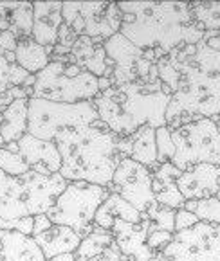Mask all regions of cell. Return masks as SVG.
<instances>
[{"mask_svg": "<svg viewBox=\"0 0 220 261\" xmlns=\"http://www.w3.org/2000/svg\"><path fill=\"white\" fill-rule=\"evenodd\" d=\"M155 65L161 83L172 90L168 128L220 117V53L199 42L177 47Z\"/></svg>", "mask_w": 220, "mask_h": 261, "instance_id": "1", "label": "cell"}, {"mask_svg": "<svg viewBox=\"0 0 220 261\" xmlns=\"http://www.w3.org/2000/svg\"><path fill=\"white\" fill-rule=\"evenodd\" d=\"M123 13L119 33L139 49L170 54L181 45H195L204 29L195 22L189 2H117Z\"/></svg>", "mask_w": 220, "mask_h": 261, "instance_id": "2", "label": "cell"}, {"mask_svg": "<svg viewBox=\"0 0 220 261\" xmlns=\"http://www.w3.org/2000/svg\"><path fill=\"white\" fill-rule=\"evenodd\" d=\"M117 141L119 137L100 119L87 126L62 132L54 139L62 155L60 175L67 182L108 188L123 159L117 150Z\"/></svg>", "mask_w": 220, "mask_h": 261, "instance_id": "3", "label": "cell"}, {"mask_svg": "<svg viewBox=\"0 0 220 261\" xmlns=\"http://www.w3.org/2000/svg\"><path fill=\"white\" fill-rule=\"evenodd\" d=\"M172 96L162 92L161 80L154 83H130L110 87L94 97V108L117 137H128L143 126H166Z\"/></svg>", "mask_w": 220, "mask_h": 261, "instance_id": "4", "label": "cell"}, {"mask_svg": "<svg viewBox=\"0 0 220 261\" xmlns=\"http://www.w3.org/2000/svg\"><path fill=\"white\" fill-rule=\"evenodd\" d=\"M67 184L60 173L45 177L29 171L11 177L0 169V230H11L16 220L47 215Z\"/></svg>", "mask_w": 220, "mask_h": 261, "instance_id": "5", "label": "cell"}, {"mask_svg": "<svg viewBox=\"0 0 220 261\" xmlns=\"http://www.w3.org/2000/svg\"><path fill=\"white\" fill-rule=\"evenodd\" d=\"M110 195V189L87 182H69L62 195L54 200L53 207L47 211L54 225H65L80 236L87 238L94 230V216L100 205Z\"/></svg>", "mask_w": 220, "mask_h": 261, "instance_id": "6", "label": "cell"}, {"mask_svg": "<svg viewBox=\"0 0 220 261\" xmlns=\"http://www.w3.org/2000/svg\"><path fill=\"white\" fill-rule=\"evenodd\" d=\"M100 119L92 101L69 105L31 97L27 134L42 141H54L62 132L87 126Z\"/></svg>", "mask_w": 220, "mask_h": 261, "instance_id": "7", "label": "cell"}, {"mask_svg": "<svg viewBox=\"0 0 220 261\" xmlns=\"http://www.w3.org/2000/svg\"><path fill=\"white\" fill-rule=\"evenodd\" d=\"M175 155L172 164L181 171L195 164L220 166V128L213 119H199L172 130Z\"/></svg>", "mask_w": 220, "mask_h": 261, "instance_id": "8", "label": "cell"}, {"mask_svg": "<svg viewBox=\"0 0 220 261\" xmlns=\"http://www.w3.org/2000/svg\"><path fill=\"white\" fill-rule=\"evenodd\" d=\"M100 94L97 77L90 72H83L76 77L65 74L63 63L51 62L42 72L36 74V83L33 87V97L54 101V103H83L94 101Z\"/></svg>", "mask_w": 220, "mask_h": 261, "instance_id": "9", "label": "cell"}, {"mask_svg": "<svg viewBox=\"0 0 220 261\" xmlns=\"http://www.w3.org/2000/svg\"><path fill=\"white\" fill-rule=\"evenodd\" d=\"M63 23L80 36L108 40L117 35L123 23L117 2H63Z\"/></svg>", "mask_w": 220, "mask_h": 261, "instance_id": "10", "label": "cell"}, {"mask_svg": "<svg viewBox=\"0 0 220 261\" xmlns=\"http://www.w3.org/2000/svg\"><path fill=\"white\" fill-rule=\"evenodd\" d=\"M154 261H220V225L199 222L179 230Z\"/></svg>", "mask_w": 220, "mask_h": 261, "instance_id": "11", "label": "cell"}, {"mask_svg": "<svg viewBox=\"0 0 220 261\" xmlns=\"http://www.w3.org/2000/svg\"><path fill=\"white\" fill-rule=\"evenodd\" d=\"M152 177H154V173L146 166L132 161V159H121L114 171L112 184L108 186V189L110 193H117L139 213H146L155 204Z\"/></svg>", "mask_w": 220, "mask_h": 261, "instance_id": "12", "label": "cell"}, {"mask_svg": "<svg viewBox=\"0 0 220 261\" xmlns=\"http://www.w3.org/2000/svg\"><path fill=\"white\" fill-rule=\"evenodd\" d=\"M103 47L107 58L114 62V74L110 77L114 87L130 83H150V69L154 63L144 60L143 49L135 47L121 33L105 40Z\"/></svg>", "mask_w": 220, "mask_h": 261, "instance_id": "13", "label": "cell"}, {"mask_svg": "<svg viewBox=\"0 0 220 261\" xmlns=\"http://www.w3.org/2000/svg\"><path fill=\"white\" fill-rule=\"evenodd\" d=\"M148 229H150V220L146 213H143V220L137 223L121 222V220L114 223V240L125 257L132 261H154L157 252L152 250L146 243Z\"/></svg>", "mask_w": 220, "mask_h": 261, "instance_id": "14", "label": "cell"}, {"mask_svg": "<svg viewBox=\"0 0 220 261\" xmlns=\"http://www.w3.org/2000/svg\"><path fill=\"white\" fill-rule=\"evenodd\" d=\"M18 153L31 168V171L38 175L51 177L62 169V155L54 141H42V139L26 134L18 141Z\"/></svg>", "mask_w": 220, "mask_h": 261, "instance_id": "15", "label": "cell"}, {"mask_svg": "<svg viewBox=\"0 0 220 261\" xmlns=\"http://www.w3.org/2000/svg\"><path fill=\"white\" fill-rule=\"evenodd\" d=\"M220 166L215 164H195L182 171L177 180V188L186 200L211 198L220 191L218 186Z\"/></svg>", "mask_w": 220, "mask_h": 261, "instance_id": "16", "label": "cell"}, {"mask_svg": "<svg viewBox=\"0 0 220 261\" xmlns=\"http://www.w3.org/2000/svg\"><path fill=\"white\" fill-rule=\"evenodd\" d=\"M155 130L154 126H143L134 132L128 137H119L117 141V150L123 159H132L146 166L152 173L159 168L157 162V142H155Z\"/></svg>", "mask_w": 220, "mask_h": 261, "instance_id": "17", "label": "cell"}, {"mask_svg": "<svg viewBox=\"0 0 220 261\" xmlns=\"http://www.w3.org/2000/svg\"><path fill=\"white\" fill-rule=\"evenodd\" d=\"M63 2H33V35L31 38L42 47L58 43V31L63 23Z\"/></svg>", "mask_w": 220, "mask_h": 261, "instance_id": "18", "label": "cell"}, {"mask_svg": "<svg viewBox=\"0 0 220 261\" xmlns=\"http://www.w3.org/2000/svg\"><path fill=\"white\" fill-rule=\"evenodd\" d=\"M105 40L89 38V36H80L76 43L70 49V54L74 56V62L81 70L90 72L96 77H105L107 74V53L103 47Z\"/></svg>", "mask_w": 220, "mask_h": 261, "instance_id": "19", "label": "cell"}, {"mask_svg": "<svg viewBox=\"0 0 220 261\" xmlns=\"http://www.w3.org/2000/svg\"><path fill=\"white\" fill-rule=\"evenodd\" d=\"M33 238L42 249L45 259L62 256V254H74L81 243V238L70 227L54 225V223L51 229L43 230V232L33 236Z\"/></svg>", "mask_w": 220, "mask_h": 261, "instance_id": "20", "label": "cell"}, {"mask_svg": "<svg viewBox=\"0 0 220 261\" xmlns=\"http://www.w3.org/2000/svg\"><path fill=\"white\" fill-rule=\"evenodd\" d=\"M0 249L8 261H47L35 238L18 230H0Z\"/></svg>", "mask_w": 220, "mask_h": 261, "instance_id": "21", "label": "cell"}, {"mask_svg": "<svg viewBox=\"0 0 220 261\" xmlns=\"http://www.w3.org/2000/svg\"><path fill=\"white\" fill-rule=\"evenodd\" d=\"M132 222L137 223L143 220V213H139L137 209H134L127 200L121 198L117 193H110L108 198L100 205V209L96 211L94 216V225L101 227V229L112 230L116 222Z\"/></svg>", "mask_w": 220, "mask_h": 261, "instance_id": "22", "label": "cell"}, {"mask_svg": "<svg viewBox=\"0 0 220 261\" xmlns=\"http://www.w3.org/2000/svg\"><path fill=\"white\" fill-rule=\"evenodd\" d=\"M29 121V99H15L8 108L2 110V128L0 137L8 142H18L27 134Z\"/></svg>", "mask_w": 220, "mask_h": 261, "instance_id": "23", "label": "cell"}, {"mask_svg": "<svg viewBox=\"0 0 220 261\" xmlns=\"http://www.w3.org/2000/svg\"><path fill=\"white\" fill-rule=\"evenodd\" d=\"M16 65H20L29 74H38L51 63V56L47 54L45 47L36 43L33 38L18 40V45L15 50Z\"/></svg>", "mask_w": 220, "mask_h": 261, "instance_id": "24", "label": "cell"}, {"mask_svg": "<svg viewBox=\"0 0 220 261\" xmlns=\"http://www.w3.org/2000/svg\"><path fill=\"white\" fill-rule=\"evenodd\" d=\"M29 72L23 70L20 65L6 60V56H0V112L8 108L13 103V89L23 87Z\"/></svg>", "mask_w": 220, "mask_h": 261, "instance_id": "25", "label": "cell"}, {"mask_svg": "<svg viewBox=\"0 0 220 261\" xmlns=\"http://www.w3.org/2000/svg\"><path fill=\"white\" fill-rule=\"evenodd\" d=\"M114 240L112 230L101 229V227H94V230L90 232L87 238L81 240L80 247L74 252V256L78 259H92V257L103 256L107 252L108 247H112Z\"/></svg>", "mask_w": 220, "mask_h": 261, "instance_id": "26", "label": "cell"}, {"mask_svg": "<svg viewBox=\"0 0 220 261\" xmlns=\"http://www.w3.org/2000/svg\"><path fill=\"white\" fill-rule=\"evenodd\" d=\"M33 15H35V9H33V2H20V6L15 11L9 13V31L16 36V40L23 38H31L33 35Z\"/></svg>", "mask_w": 220, "mask_h": 261, "instance_id": "27", "label": "cell"}, {"mask_svg": "<svg viewBox=\"0 0 220 261\" xmlns=\"http://www.w3.org/2000/svg\"><path fill=\"white\" fill-rule=\"evenodd\" d=\"M195 22L204 31L220 33V2H189Z\"/></svg>", "mask_w": 220, "mask_h": 261, "instance_id": "28", "label": "cell"}, {"mask_svg": "<svg viewBox=\"0 0 220 261\" xmlns=\"http://www.w3.org/2000/svg\"><path fill=\"white\" fill-rule=\"evenodd\" d=\"M182 209L193 213L199 218V222L220 225V200L216 196L202 200H186Z\"/></svg>", "mask_w": 220, "mask_h": 261, "instance_id": "29", "label": "cell"}, {"mask_svg": "<svg viewBox=\"0 0 220 261\" xmlns=\"http://www.w3.org/2000/svg\"><path fill=\"white\" fill-rule=\"evenodd\" d=\"M175 213H177L175 209H170L155 202L146 211V216L150 220V229L168 230V232L175 234Z\"/></svg>", "mask_w": 220, "mask_h": 261, "instance_id": "30", "label": "cell"}, {"mask_svg": "<svg viewBox=\"0 0 220 261\" xmlns=\"http://www.w3.org/2000/svg\"><path fill=\"white\" fill-rule=\"evenodd\" d=\"M0 169L11 177H20L26 173L31 171V168L26 164L20 153H13V151L6 150L4 146L0 148Z\"/></svg>", "mask_w": 220, "mask_h": 261, "instance_id": "31", "label": "cell"}, {"mask_svg": "<svg viewBox=\"0 0 220 261\" xmlns=\"http://www.w3.org/2000/svg\"><path fill=\"white\" fill-rule=\"evenodd\" d=\"M181 175H182V171L179 168H175L172 162L161 164L154 171V177H152V189H154V193H159L161 189H164L170 184H177Z\"/></svg>", "mask_w": 220, "mask_h": 261, "instance_id": "32", "label": "cell"}, {"mask_svg": "<svg viewBox=\"0 0 220 261\" xmlns=\"http://www.w3.org/2000/svg\"><path fill=\"white\" fill-rule=\"evenodd\" d=\"M155 142H157V162H172L175 155V144L172 141V130L168 126H162L155 130Z\"/></svg>", "mask_w": 220, "mask_h": 261, "instance_id": "33", "label": "cell"}, {"mask_svg": "<svg viewBox=\"0 0 220 261\" xmlns=\"http://www.w3.org/2000/svg\"><path fill=\"white\" fill-rule=\"evenodd\" d=\"M155 202L161 204V205H166V207H170V209H175V211H179V209L184 207L186 198L182 196V193L179 191L177 184H170L164 189H161L159 193H155Z\"/></svg>", "mask_w": 220, "mask_h": 261, "instance_id": "34", "label": "cell"}, {"mask_svg": "<svg viewBox=\"0 0 220 261\" xmlns=\"http://www.w3.org/2000/svg\"><path fill=\"white\" fill-rule=\"evenodd\" d=\"M174 240V234L168 232V230H159V229H148L146 243L152 250L155 252H161L168 247V243Z\"/></svg>", "mask_w": 220, "mask_h": 261, "instance_id": "35", "label": "cell"}, {"mask_svg": "<svg viewBox=\"0 0 220 261\" xmlns=\"http://www.w3.org/2000/svg\"><path fill=\"white\" fill-rule=\"evenodd\" d=\"M197 223H199V218L193 213L186 211V209H179V211L175 213V232L191 229V227L197 225Z\"/></svg>", "mask_w": 220, "mask_h": 261, "instance_id": "36", "label": "cell"}, {"mask_svg": "<svg viewBox=\"0 0 220 261\" xmlns=\"http://www.w3.org/2000/svg\"><path fill=\"white\" fill-rule=\"evenodd\" d=\"M78 40V35L70 29L67 23H62L60 25V31H58V43L63 47H67V49H72V45L76 43Z\"/></svg>", "mask_w": 220, "mask_h": 261, "instance_id": "37", "label": "cell"}, {"mask_svg": "<svg viewBox=\"0 0 220 261\" xmlns=\"http://www.w3.org/2000/svg\"><path fill=\"white\" fill-rule=\"evenodd\" d=\"M16 45H18V40H16V36L13 35L11 31L0 33V50H4V53H15Z\"/></svg>", "mask_w": 220, "mask_h": 261, "instance_id": "38", "label": "cell"}, {"mask_svg": "<svg viewBox=\"0 0 220 261\" xmlns=\"http://www.w3.org/2000/svg\"><path fill=\"white\" fill-rule=\"evenodd\" d=\"M51 227H53V222L49 220V216L47 215H36L35 216V227H33V236L40 234V232L51 229Z\"/></svg>", "mask_w": 220, "mask_h": 261, "instance_id": "39", "label": "cell"}, {"mask_svg": "<svg viewBox=\"0 0 220 261\" xmlns=\"http://www.w3.org/2000/svg\"><path fill=\"white\" fill-rule=\"evenodd\" d=\"M110 87H114L110 77H97V89H100V92H105V90H108Z\"/></svg>", "mask_w": 220, "mask_h": 261, "instance_id": "40", "label": "cell"}, {"mask_svg": "<svg viewBox=\"0 0 220 261\" xmlns=\"http://www.w3.org/2000/svg\"><path fill=\"white\" fill-rule=\"evenodd\" d=\"M202 42H206V45L211 47L213 50L220 53V35L218 36H209L208 40H202Z\"/></svg>", "mask_w": 220, "mask_h": 261, "instance_id": "41", "label": "cell"}, {"mask_svg": "<svg viewBox=\"0 0 220 261\" xmlns=\"http://www.w3.org/2000/svg\"><path fill=\"white\" fill-rule=\"evenodd\" d=\"M47 261H76V256L74 254H62V256H56V257H51Z\"/></svg>", "mask_w": 220, "mask_h": 261, "instance_id": "42", "label": "cell"}, {"mask_svg": "<svg viewBox=\"0 0 220 261\" xmlns=\"http://www.w3.org/2000/svg\"><path fill=\"white\" fill-rule=\"evenodd\" d=\"M4 148L13 153H18V142H8V144H4Z\"/></svg>", "mask_w": 220, "mask_h": 261, "instance_id": "43", "label": "cell"}, {"mask_svg": "<svg viewBox=\"0 0 220 261\" xmlns=\"http://www.w3.org/2000/svg\"><path fill=\"white\" fill-rule=\"evenodd\" d=\"M213 121H215V123L218 124V128H220V117H216V119H213Z\"/></svg>", "mask_w": 220, "mask_h": 261, "instance_id": "44", "label": "cell"}, {"mask_svg": "<svg viewBox=\"0 0 220 261\" xmlns=\"http://www.w3.org/2000/svg\"><path fill=\"white\" fill-rule=\"evenodd\" d=\"M4 146V141H2V137H0V148Z\"/></svg>", "mask_w": 220, "mask_h": 261, "instance_id": "45", "label": "cell"}, {"mask_svg": "<svg viewBox=\"0 0 220 261\" xmlns=\"http://www.w3.org/2000/svg\"><path fill=\"white\" fill-rule=\"evenodd\" d=\"M0 56H4V50H0Z\"/></svg>", "mask_w": 220, "mask_h": 261, "instance_id": "46", "label": "cell"}, {"mask_svg": "<svg viewBox=\"0 0 220 261\" xmlns=\"http://www.w3.org/2000/svg\"><path fill=\"white\" fill-rule=\"evenodd\" d=\"M125 261H132V259H128V257H125Z\"/></svg>", "mask_w": 220, "mask_h": 261, "instance_id": "47", "label": "cell"}]
</instances>
